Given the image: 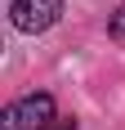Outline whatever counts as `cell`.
Returning <instances> with one entry per match:
<instances>
[{
	"mask_svg": "<svg viewBox=\"0 0 125 130\" xmlns=\"http://www.w3.org/2000/svg\"><path fill=\"white\" fill-rule=\"evenodd\" d=\"M49 130H76V121H72V117H54Z\"/></svg>",
	"mask_w": 125,
	"mask_h": 130,
	"instance_id": "cell-4",
	"label": "cell"
},
{
	"mask_svg": "<svg viewBox=\"0 0 125 130\" xmlns=\"http://www.w3.org/2000/svg\"><path fill=\"white\" fill-rule=\"evenodd\" d=\"M107 31H112V40H125V5L112 13V23H107Z\"/></svg>",
	"mask_w": 125,
	"mask_h": 130,
	"instance_id": "cell-3",
	"label": "cell"
},
{
	"mask_svg": "<svg viewBox=\"0 0 125 130\" xmlns=\"http://www.w3.org/2000/svg\"><path fill=\"white\" fill-rule=\"evenodd\" d=\"M49 121H54V99L49 94H27V99L5 108L0 130H49Z\"/></svg>",
	"mask_w": 125,
	"mask_h": 130,
	"instance_id": "cell-1",
	"label": "cell"
},
{
	"mask_svg": "<svg viewBox=\"0 0 125 130\" xmlns=\"http://www.w3.org/2000/svg\"><path fill=\"white\" fill-rule=\"evenodd\" d=\"M58 18H62V0H9V23L27 36L49 31Z\"/></svg>",
	"mask_w": 125,
	"mask_h": 130,
	"instance_id": "cell-2",
	"label": "cell"
}]
</instances>
